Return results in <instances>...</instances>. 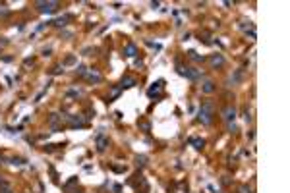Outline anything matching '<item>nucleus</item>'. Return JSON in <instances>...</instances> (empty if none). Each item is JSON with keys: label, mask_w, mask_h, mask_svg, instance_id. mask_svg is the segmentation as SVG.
Here are the masks:
<instances>
[{"label": "nucleus", "mask_w": 290, "mask_h": 193, "mask_svg": "<svg viewBox=\"0 0 290 193\" xmlns=\"http://www.w3.org/2000/svg\"><path fill=\"white\" fill-rule=\"evenodd\" d=\"M178 74L180 75H186L188 79H197V77L201 75V71L195 70V68H182V66H178Z\"/></svg>", "instance_id": "2"}, {"label": "nucleus", "mask_w": 290, "mask_h": 193, "mask_svg": "<svg viewBox=\"0 0 290 193\" xmlns=\"http://www.w3.org/2000/svg\"><path fill=\"white\" fill-rule=\"evenodd\" d=\"M74 62H76L74 56H68V58H66V64H74Z\"/></svg>", "instance_id": "17"}, {"label": "nucleus", "mask_w": 290, "mask_h": 193, "mask_svg": "<svg viewBox=\"0 0 290 193\" xmlns=\"http://www.w3.org/2000/svg\"><path fill=\"white\" fill-rule=\"evenodd\" d=\"M192 143H193V147L197 149V151H199V149H203V145H205V143H203V139H192Z\"/></svg>", "instance_id": "11"}, {"label": "nucleus", "mask_w": 290, "mask_h": 193, "mask_svg": "<svg viewBox=\"0 0 290 193\" xmlns=\"http://www.w3.org/2000/svg\"><path fill=\"white\" fill-rule=\"evenodd\" d=\"M190 56H192L193 60H203V56H199V54H195L193 50H190Z\"/></svg>", "instance_id": "13"}, {"label": "nucleus", "mask_w": 290, "mask_h": 193, "mask_svg": "<svg viewBox=\"0 0 290 193\" xmlns=\"http://www.w3.org/2000/svg\"><path fill=\"white\" fill-rule=\"evenodd\" d=\"M134 85H135L134 77H124V79H122V87H134Z\"/></svg>", "instance_id": "9"}, {"label": "nucleus", "mask_w": 290, "mask_h": 193, "mask_svg": "<svg viewBox=\"0 0 290 193\" xmlns=\"http://www.w3.org/2000/svg\"><path fill=\"white\" fill-rule=\"evenodd\" d=\"M139 126H141V127H143V130H145V131H149V127H151V126H149V124H147V122H141V124H139Z\"/></svg>", "instance_id": "15"}, {"label": "nucleus", "mask_w": 290, "mask_h": 193, "mask_svg": "<svg viewBox=\"0 0 290 193\" xmlns=\"http://www.w3.org/2000/svg\"><path fill=\"white\" fill-rule=\"evenodd\" d=\"M126 56H135V45H128L126 46Z\"/></svg>", "instance_id": "10"}, {"label": "nucleus", "mask_w": 290, "mask_h": 193, "mask_svg": "<svg viewBox=\"0 0 290 193\" xmlns=\"http://www.w3.org/2000/svg\"><path fill=\"white\" fill-rule=\"evenodd\" d=\"M0 185H4V182H2V178H0Z\"/></svg>", "instance_id": "19"}, {"label": "nucleus", "mask_w": 290, "mask_h": 193, "mask_svg": "<svg viewBox=\"0 0 290 193\" xmlns=\"http://www.w3.org/2000/svg\"><path fill=\"white\" fill-rule=\"evenodd\" d=\"M161 87H163V81H157V83H153V87H151V89L147 91V95H149V97L159 95V93H161Z\"/></svg>", "instance_id": "4"}, {"label": "nucleus", "mask_w": 290, "mask_h": 193, "mask_svg": "<svg viewBox=\"0 0 290 193\" xmlns=\"http://www.w3.org/2000/svg\"><path fill=\"white\" fill-rule=\"evenodd\" d=\"M37 8L43 14H52L58 8V2H37Z\"/></svg>", "instance_id": "3"}, {"label": "nucleus", "mask_w": 290, "mask_h": 193, "mask_svg": "<svg viewBox=\"0 0 290 193\" xmlns=\"http://www.w3.org/2000/svg\"><path fill=\"white\" fill-rule=\"evenodd\" d=\"M135 160H137V166H143V164H145V160H147V159H145V156H137Z\"/></svg>", "instance_id": "12"}, {"label": "nucleus", "mask_w": 290, "mask_h": 193, "mask_svg": "<svg viewBox=\"0 0 290 193\" xmlns=\"http://www.w3.org/2000/svg\"><path fill=\"white\" fill-rule=\"evenodd\" d=\"M2 193H12V189L10 187H2Z\"/></svg>", "instance_id": "18"}, {"label": "nucleus", "mask_w": 290, "mask_h": 193, "mask_svg": "<svg viewBox=\"0 0 290 193\" xmlns=\"http://www.w3.org/2000/svg\"><path fill=\"white\" fill-rule=\"evenodd\" d=\"M211 64H213L215 68H221L222 64H224V58H222L221 54H217V56H213V58H211Z\"/></svg>", "instance_id": "8"}, {"label": "nucleus", "mask_w": 290, "mask_h": 193, "mask_svg": "<svg viewBox=\"0 0 290 193\" xmlns=\"http://www.w3.org/2000/svg\"><path fill=\"white\" fill-rule=\"evenodd\" d=\"M12 164H18V166H19V164H23V160H21V159H12Z\"/></svg>", "instance_id": "16"}, {"label": "nucleus", "mask_w": 290, "mask_h": 193, "mask_svg": "<svg viewBox=\"0 0 290 193\" xmlns=\"http://www.w3.org/2000/svg\"><path fill=\"white\" fill-rule=\"evenodd\" d=\"M106 145H108V141L103 137V135H99V137H97V149H99V151H105Z\"/></svg>", "instance_id": "6"}, {"label": "nucleus", "mask_w": 290, "mask_h": 193, "mask_svg": "<svg viewBox=\"0 0 290 193\" xmlns=\"http://www.w3.org/2000/svg\"><path fill=\"white\" fill-rule=\"evenodd\" d=\"M201 89H203V93H207V95H209V93H215V83L213 81H205Z\"/></svg>", "instance_id": "7"}, {"label": "nucleus", "mask_w": 290, "mask_h": 193, "mask_svg": "<svg viewBox=\"0 0 290 193\" xmlns=\"http://www.w3.org/2000/svg\"><path fill=\"white\" fill-rule=\"evenodd\" d=\"M240 193H251V189L246 187V185H242V187H240Z\"/></svg>", "instance_id": "14"}, {"label": "nucleus", "mask_w": 290, "mask_h": 193, "mask_svg": "<svg viewBox=\"0 0 290 193\" xmlns=\"http://www.w3.org/2000/svg\"><path fill=\"white\" fill-rule=\"evenodd\" d=\"M199 122L209 126L213 122V104L211 103H203L201 108H199Z\"/></svg>", "instance_id": "1"}, {"label": "nucleus", "mask_w": 290, "mask_h": 193, "mask_svg": "<svg viewBox=\"0 0 290 193\" xmlns=\"http://www.w3.org/2000/svg\"><path fill=\"white\" fill-rule=\"evenodd\" d=\"M234 116H236V110L234 108H230V106H228V108H224V120H226L228 124L234 120Z\"/></svg>", "instance_id": "5"}]
</instances>
